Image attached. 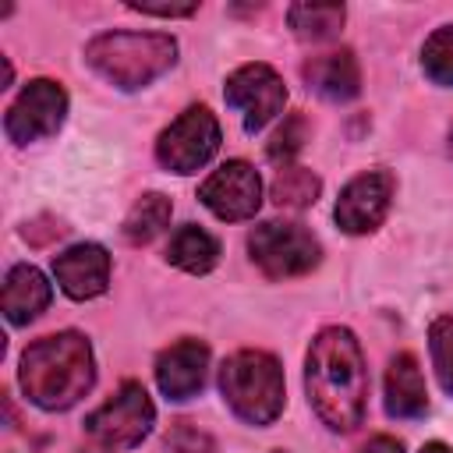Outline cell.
<instances>
[{
	"instance_id": "3",
	"label": "cell",
	"mask_w": 453,
	"mask_h": 453,
	"mask_svg": "<svg viewBox=\"0 0 453 453\" xmlns=\"http://www.w3.org/2000/svg\"><path fill=\"white\" fill-rule=\"evenodd\" d=\"M173 60L177 42L163 32H103L85 46V64L124 92L152 85Z\"/></svg>"
},
{
	"instance_id": "1",
	"label": "cell",
	"mask_w": 453,
	"mask_h": 453,
	"mask_svg": "<svg viewBox=\"0 0 453 453\" xmlns=\"http://www.w3.org/2000/svg\"><path fill=\"white\" fill-rule=\"evenodd\" d=\"M304 389L319 421L333 432H350L365 418L368 400V372L361 347L350 329L329 326L322 329L304 361Z\"/></svg>"
},
{
	"instance_id": "9",
	"label": "cell",
	"mask_w": 453,
	"mask_h": 453,
	"mask_svg": "<svg viewBox=\"0 0 453 453\" xmlns=\"http://www.w3.org/2000/svg\"><path fill=\"white\" fill-rule=\"evenodd\" d=\"M64 113H67V92L60 88V81L35 78L11 103L4 117V131L14 145H28V142L57 134L64 124Z\"/></svg>"
},
{
	"instance_id": "11",
	"label": "cell",
	"mask_w": 453,
	"mask_h": 453,
	"mask_svg": "<svg viewBox=\"0 0 453 453\" xmlns=\"http://www.w3.org/2000/svg\"><path fill=\"white\" fill-rule=\"evenodd\" d=\"M393 173L386 170H365L354 180H347V188L336 198V223L347 234H372L393 202Z\"/></svg>"
},
{
	"instance_id": "23",
	"label": "cell",
	"mask_w": 453,
	"mask_h": 453,
	"mask_svg": "<svg viewBox=\"0 0 453 453\" xmlns=\"http://www.w3.org/2000/svg\"><path fill=\"white\" fill-rule=\"evenodd\" d=\"M304 138H308L304 117H301V113H290V117L280 124V131L273 134V142L265 145V156H269L276 166H290L294 156L304 149Z\"/></svg>"
},
{
	"instance_id": "27",
	"label": "cell",
	"mask_w": 453,
	"mask_h": 453,
	"mask_svg": "<svg viewBox=\"0 0 453 453\" xmlns=\"http://www.w3.org/2000/svg\"><path fill=\"white\" fill-rule=\"evenodd\" d=\"M421 453H453V449H449L446 442H425V446H421Z\"/></svg>"
},
{
	"instance_id": "5",
	"label": "cell",
	"mask_w": 453,
	"mask_h": 453,
	"mask_svg": "<svg viewBox=\"0 0 453 453\" xmlns=\"http://www.w3.org/2000/svg\"><path fill=\"white\" fill-rule=\"evenodd\" d=\"M248 251H251V262L269 280L304 276L319 265V255H322L311 230H304L301 223H280V219L258 223L248 234Z\"/></svg>"
},
{
	"instance_id": "4",
	"label": "cell",
	"mask_w": 453,
	"mask_h": 453,
	"mask_svg": "<svg viewBox=\"0 0 453 453\" xmlns=\"http://www.w3.org/2000/svg\"><path fill=\"white\" fill-rule=\"evenodd\" d=\"M219 389L230 411L248 425H273L283 411V368L265 350H237L219 368Z\"/></svg>"
},
{
	"instance_id": "28",
	"label": "cell",
	"mask_w": 453,
	"mask_h": 453,
	"mask_svg": "<svg viewBox=\"0 0 453 453\" xmlns=\"http://www.w3.org/2000/svg\"><path fill=\"white\" fill-rule=\"evenodd\" d=\"M449 152H453V138H449Z\"/></svg>"
},
{
	"instance_id": "22",
	"label": "cell",
	"mask_w": 453,
	"mask_h": 453,
	"mask_svg": "<svg viewBox=\"0 0 453 453\" xmlns=\"http://www.w3.org/2000/svg\"><path fill=\"white\" fill-rule=\"evenodd\" d=\"M428 350H432V365H435V375H439L442 389L453 393V319L449 315H439L432 322Z\"/></svg>"
},
{
	"instance_id": "14",
	"label": "cell",
	"mask_w": 453,
	"mask_h": 453,
	"mask_svg": "<svg viewBox=\"0 0 453 453\" xmlns=\"http://www.w3.org/2000/svg\"><path fill=\"white\" fill-rule=\"evenodd\" d=\"M304 81L329 103H347L361 92V71L350 50H329L304 64Z\"/></svg>"
},
{
	"instance_id": "6",
	"label": "cell",
	"mask_w": 453,
	"mask_h": 453,
	"mask_svg": "<svg viewBox=\"0 0 453 453\" xmlns=\"http://www.w3.org/2000/svg\"><path fill=\"white\" fill-rule=\"evenodd\" d=\"M156 421V407L142 382H124L103 407L85 418V432L103 449H131L138 446Z\"/></svg>"
},
{
	"instance_id": "19",
	"label": "cell",
	"mask_w": 453,
	"mask_h": 453,
	"mask_svg": "<svg viewBox=\"0 0 453 453\" xmlns=\"http://www.w3.org/2000/svg\"><path fill=\"white\" fill-rule=\"evenodd\" d=\"M170 212H173V205H170L166 195H159V191L142 195V198L131 205L127 219H124V237H127L131 244H145V241L159 237V234L166 230V223H170Z\"/></svg>"
},
{
	"instance_id": "18",
	"label": "cell",
	"mask_w": 453,
	"mask_h": 453,
	"mask_svg": "<svg viewBox=\"0 0 453 453\" xmlns=\"http://www.w3.org/2000/svg\"><path fill=\"white\" fill-rule=\"evenodd\" d=\"M343 4H294L287 11V21L294 28L297 39L304 42H322V39H333L343 25Z\"/></svg>"
},
{
	"instance_id": "15",
	"label": "cell",
	"mask_w": 453,
	"mask_h": 453,
	"mask_svg": "<svg viewBox=\"0 0 453 453\" xmlns=\"http://www.w3.org/2000/svg\"><path fill=\"white\" fill-rule=\"evenodd\" d=\"M53 290L35 265H14L4 276V315L11 326H28L50 304Z\"/></svg>"
},
{
	"instance_id": "7",
	"label": "cell",
	"mask_w": 453,
	"mask_h": 453,
	"mask_svg": "<svg viewBox=\"0 0 453 453\" xmlns=\"http://www.w3.org/2000/svg\"><path fill=\"white\" fill-rule=\"evenodd\" d=\"M219 149V124L205 106H188L156 142V159L173 173H198Z\"/></svg>"
},
{
	"instance_id": "2",
	"label": "cell",
	"mask_w": 453,
	"mask_h": 453,
	"mask_svg": "<svg viewBox=\"0 0 453 453\" xmlns=\"http://www.w3.org/2000/svg\"><path fill=\"white\" fill-rule=\"evenodd\" d=\"M18 382L25 396L42 411L74 407L96 382V361L88 340L74 329H64L28 343L21 354Z\"/></svg>"
},
{
	"instance_id": "8",
	"label": "cell",
	"mask_w": 453,
	"mask_h": 453,
	"mask_svg": "<svg viewBox=\"0 0 453 453\" xmlns=\"http://www.w3.org/2000/svg\"><path fill=\"white\" fill-rule=\"evenodd\" d=\"M223 99H226V106H234L241 113L244 131L258 134L269 120H276L283 113L287 88H283V78L269 64H244L226 78Z\"/></svg>"
},
{
	"instance_id": "13",
	"label": "cell",
	"mask_w": 453,
	"mask_h": 453,
	"mask_svg": "<svg viewBox=\"0 0 453 453\" xmlns=\"http://www.w3.org/2000/svg\"><path fill=\"white\" fill-rule=\"evenodd\" d=\"M209 372V347L202 340H180L166 347L156 361V382L166 400H191L202 393Z\"/></svg>"
},
{
	"instance_id": "20",
	"label": "cell",
	"mask_w": 453,
	"mask_h": 453,
	"mask_svg": "<svg viewBox=\"0 0 453 453\" xmlns=\"http://www.w3.org/2000/svg\"><path fill=\"white\" fill-rule=\"evenodd\" d=\"M319 191H322V180L304 166H280V173L273 177V188H269V195L280 209H308V205H315Z\"/></svg>"
},
{
	"instance_id": "21",
	"label": "cell",
	"mask_w": 453,
	"mask_h": 453,
	"mask_svg": "<svg viewBox=\"0 0 453 453\" xmlns=\"http://www.w3.org/2000/svg\"><path fill=\"white\" fill-rule=\"evenodd\" d=\"M421 67L435 85H453V25H442L425 39Z\"/></svg>"
},
{
	"instance_id": "24",
	"label": "cell",
	"mask_w": 453,
	"mask_h": 453,
	"mask_svg": "<svg viewBox=\"0 0 453 453\" xmlns=\"http://www.w3.org/2000/svg\"><path fill=\"white\" fill-rule=\"evenodd\" d=\"M166 446L170 453H212V435L202 432L198 425L191 421H173V428L166 432Z\"/></svg>"
},
{
	"instance_id": "17",
	"label": "cell",
	"mask_w": 453,
	"mask_h": 453,
	"mask_svg": "<svg viewBox=\"0 0 453 453\" xmlns=\"http://www.w3.org/2000/svg\"><path fill=\"white\" fill-rule=\"evenodd\" d=\"M166 258H170L177 269L191 273V276H205V273L216 269V262H219V241H216L209 230L188 223V226H180V230L170 237Z\"/></svg>"
},
{
	"instance_id": "16",
	"label": "cell",
	"mask_w": 453,
	"mask_h": 453,
	"mask_svg": "<svg viewBox=\"0 0 453 453\" xmlns=\"http://www.w3.org/2000/svg\"><path fill=\"white\" fill-rule=\"evenodd\" d=\"M386 411L389 418H421L428 411L425 375L414 354H396L386 368Z\"/></svg>"
},
{
	"instance_id": "10",
	"label": "cell",
	"mask_w": 453,
	"mask_h": 453,
	"mask_svg": "<svg viewBox=\"0 0 453 453\" xmlns=\"http://www.w3.org/2000/svg\"><path fill=\"white\" fill-rule=\"evenodd\" d=\"M198 198L202 205L226 219V223H237V219H251L262 205V180L255 173L251 163L244 159H226L219 170H212L202 188H198Z\"/></svg>"
},
{
	"instance_id": "25",
	"label": "cell",
	"mask_w": 453,
	"mask_h": 453,
	"mask_svg": "<svg viewBox=\"0 0 453 453\" xmlns=\"http://www.w3.org/2000/svg\"><path fill=\"white\" fill-rule=\"evenodd\" d=\"M127 7L142 11V14H156V18H188V14H195L198 4H145V0H131Z\"/></svg>"
},
{
	"instance_id": "26",
	"label": "cell",
	"mask_w": 453,
	"mask_h": 453,
	"mask_svg": "<svg viewBox=\"0 0 453 453\" xmlns=\"http://www.w3.org/2000/svg\"><path fill=\"white\" fill-rule=\"evenodd\" d=\"M361 453H403V446H400V439L375 435V439H368V442H365V449H361Z\"/></svg>"
},
{
	"instance_id": "12",
	"label": "cell",
	"mask_w": 453,
	"mask_h": 453,
	"mask_svg": "<svg viewBox=\"0 0 453 453\" xmlns=\"http://www.w3.org/2000/svg\"><path fill=\"white\" fill-rule=\"evenodd\" d=\"M53 276L60 290L74 301H92L110 287V255L103 244H74L53 258Z\"/></svg>"
}]
</instances>
